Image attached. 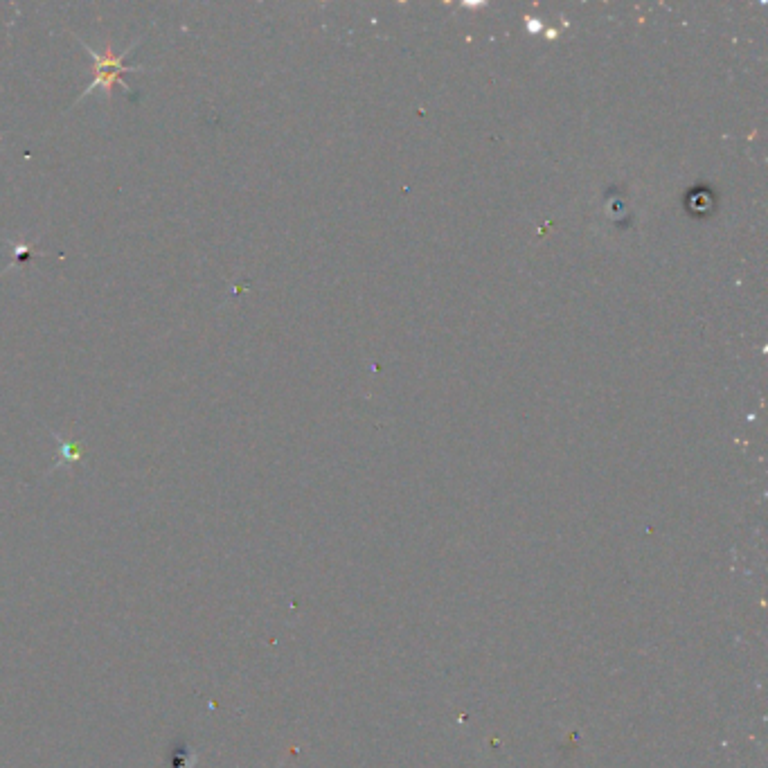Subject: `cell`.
Segmentation results:
<instances>
[{
    "mask_svg": "<svg viewBox=\"0 0 768 768\" xmlns=\"http://www.w3.org/2000/svg\"><path fill=\"white\" fill-rule=\"evenodd\" d=\"M79 43H82V46L86 48V52L91 55L93 64H95V79L91 84H88L86 91L79 95V100H84L86 95L95 93V88H104L106 97H111L115 84H120L124 88V93H131V88L127 82H124L122 75L124 73H138V70H142V66H129V68L124 66V57H127L129 52H124V55H113L111 46L106 48V52H97L88 46V43H84L82 39H79Z\"/></svg>",
    "mask_w": 768,
    "mask_h": 768,
    "instance_id": "cell-1",
    "label": "cell"
},
{
    "mask_svg": "<svg viewBox=\"0 0 768 768\" xmlns=\"http://www.w3.org/2000/svg\"><path fill=\"white\" fill-rule=\"evenodd\" d=\"M12 257H14V260H12V264H10V269H12V266H16V264H25V262H28V260H34V257H37V253H34V246L32 244H28V241H12Z\"/></svg>",
    "mask_w": 768,
    "mask_h": 768,
    "instance_id": "cell-2",
    "label": "cell"
},
{
    "mask_svg": "<svg viewBox=\"0 0 768 768\" xmlns=\"http://www.w3.org/2000/svg\"><path fill=\"white\" fill-rule=\"evenodd\" d=\"M59 464L64 462H79V458L84 455V444L82 442H59Z\"/></svg>",
    "mask_w": 768,
    "mask_h": 768,
    "instance_id": "cell-3",
    "label": "cell"
}]
</instances>
